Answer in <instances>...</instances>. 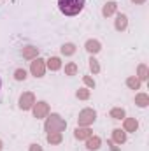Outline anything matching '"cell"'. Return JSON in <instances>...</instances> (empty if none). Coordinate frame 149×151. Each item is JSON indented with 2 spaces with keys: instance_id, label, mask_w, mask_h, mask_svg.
Returning a JSON list of instances; mask_svg holds the SVG:
<instances>
[{
  "instance_id": "obj_1",
  "label": "cell",
  "mask_w": 149,
  "mask_h": 151,
  "mask_svg": "<svg viewBox=\"0 0 149 151\" xmlns=\"http://www.w3.org/2000/svg\"><path fill=\"white\" fill-rule=\"evenodd\" d=\"M67 128V121L65 118H62L58 113H49L44 118V132H63Z\"/></svg>"
},
{
  "instance_id": "obj_2",
  "label": "cell",
  "mask_w": 149,
  "mask_h": 151,
  "mask_svg": "<svg viewBox=\"0 0 149 151\" xmlns=\"http://www.w3.org/2000/svg\"><path fill=\"white\" fill-rule=\"evenodd\" d=\"M86 0H58V9L63 16H77L82 12Z\"/></svg>"
},
{
  "instance_id": "obj_3",
  "label": "cell",
  "mask_w": 149,
  "mask_h": 151,
  "mask_svg": "<svg viewBox=\"0 0 149 151\" xmlns=\"http://www.w3.org/2000/svg\"><path fill=\"white\" fill-rule=\"evenodd\" d=\"M97 121V111L91 107H84L77 114V127H91Z\"/></svg>"
},
{
  "instance_id": "obj_4",
  "label": "cell",
  "mask_w": 149,
  "mask_h": 151,
  "mask_svg": "<svg viewBox=\"0 0 149 151\" xmlns=\"http://www.w3.org/2000/svg\"><path fill=\"white\" fill-rule=\"evenodd\" d=\"M35 102H37V99H35L34 91H23L19 95V99H18V107L21 111H32V107H34Z\"/></svg>"
},
{
  "instance_id": "obj_5",
  "label": "cell",
  "mask_w": 149,
  "mask_h": 151,
  "mask_svg": "<svg viewBox=\"0 0 149 151\" xmlns=\"http://www.w3.org/2000/svg\"><path fill=\"white\" fill-rule=\"evenodd\" d=\"M46 70L47 69H46V60L44 58L37 56V58H34L30 62V74L34 76V77H44Z\"/></svg>"
},
{
  "instance_id": "obj_6",
  "label": "cell",
  "mask_w": 149,
  "mask_h": 151,
  "mask_svg": "<svg viewBox=\"0 0 149 151\" xmlns=\"http://www.w3.org/2000/svg\"><path fill=\"white\" fill-rule=\"evenodd\" d=\"M49 113H51V106H49L46 100H37V102L34 104V107H32V114H34V118H37V119H44Z\"/></svg>"
},
{
  "instance_id": "obj_7",
  "label": "cell",
  "mask_w": 149,
  "mask_h": 151,
  "mask_svg": "<svg viewBox=\"0 0 149 151\" xmlns=\"http://www.w3.org/2000/svg\"><path fill=\"white\" fill-rule=\"evenodd\" d=\"M114 28H116V32H125L128 28V16L125 12L114 14Z\"/></svg>"
},
{
  "instance_id": "obj_8",
  "label": "cell",
  "mask_w": 149,
  "mask_h": 151,
  "mask_svg": "<svg viewBox=\"0 0 149 151\" xmlns=\"http://www.w3.org/2000/svg\"><path fill=\"white\" fill-rule=\"evenodd\" d=\"M84 49L90 53V56H95V55H98L102 51V42L98 39H88L84 42Z\"/></svg>"
},
{
  "instance_id": "obj_9",
  "label": "cell",
  "mask_w": 149,
  "mask_h": 151,
  "mask_svg": "<svg viewBox=\"0 0 149 151\" xmlns=\"http://www.w3.org/2000/svg\"><path fill=\"white\" fill-rule=\"evenodd\" d=\"M123 130H125L126 134H135V132L139 130V119H137V118H128V116H125V118H123Z\"/></svg>"
},
{
  "instance_id": "obj_10",
  "label": "cell",
  "mask_w": 149,
  "mask_h": 151,
  "mask_svg": "<svg viewBox=\"0 0 149 151\" xmlns=\"http://www.w3.org/2000/svg\"><path fill=\"white\" fill-rule=\"evenodd\" d=\"M39 53H40V49H39L37 46H32V44H28V46H23V49H21V56L25 58V60H34V58H37Z\"/></svg>"
},
{
  "instance_id": "obj_11",
  "label": "cell",
  "mask_w": 149,
  "mask_h": 151,
  "mask_svg": "<svg viewBox=\"0 0 149 151\" xmlns=\"http://www.w3.org/2000/svg\"><path fill=\"white\" fill-rule=\"evenodd\" d=\"M126 139H128V134L123 130V128H114L111 132V141L114 142V144H125L126 142Z\"/></svg>"
},
{
  "instance_id": "obj_12",
  "label": "cell",
  "mask_w": 149,
  "mask_h": 151,
  "mask_svg": "<svg viewBox=\"0 0 149 151\" xmlns=\"http://www.w3.org/2000/svg\"><path fill=\"white\" fill-rule=\"evenodd\" d=\"M62 67H63V62H62L60 56H49L46 60V69L51 70V72H58Z\"/></svg>"
},
{
  "instance_id": "obj_13",
  "label": "cell",
  "mask_w": 149,
  "mask_h": 151,
  "mask_svg": "<svg viewBox=\"0 0 149 151\" xmlns=\"http://www.w3.org/2000/svg\"><path fill=\"white\" fill-rule=\"evenodd\" d=\"M90 135H93L91 127H75L74 128V137L77 141H86Z\"/></svg>"
},
{
  "instance_id": "obj_14",
  "label": "cell",
  "mask_w": 149,
  "mask_h": 151,
  "mask_svg": "<svg viewBox=\"0 0 149 151\" xmlns=\"http://www.w3.org/2000/svg\"><path fill=\"white\" fill-rule=\"evenodd\" d=\"M84 142H86V150L88 151H98L100 146H102V139L98 135H90Z\"/></svg>"
},
{
  "instance_id": "obj_15",
  "label": "cell",
  "mask_w": 149,
  "mask_h": 151,
  "mask_svg": "<svg viewBox=\"0 0 149 151\" xmlns=\"http://www.w3.org/2000/svg\"><path fill=\"white\" fill-rule=\"evenodd\" d=\"M116 12H117V4H116L114 0H109L107 4L102 5V16H104V18H111Z\"/></svg>"
},
{
  "instance_id": "obj_16",
  "label": "cell",
  "mask_w": 149,
  "mask_h": 151,
  "mask_svg": "<svg viewBox=\"0 0 149 151\" xmlns=\"http://www.w3.org/2000/svg\"><path fill=\"white\" fill-rule=\"evenodd\" d=\"M46 141L51 146H58L63 142V132H49V134H46Z\"/></svg>"
},
{
  "instance_id": "obj_17",
  "label": "cell",
  "mask_w": 149,
  "mask_h": 151,
  "mask_svg": "<svg viewBox=\"0 0 149 151\" xmlns=\"http://www.w3.org/2000/svg\"><path fill=\"white\" fill-rule=\"evenodd\" d=\"M135 106L140 107V109H146L149 106V95L148 93H144V91L135 93Z\"/></svg>"
},
{
  "instance_id": "obj_18",
  "label": "cell",
  "mask_w": 149,
  "mask_h": 151,
  "mask_svg": "<svg viewBox=\"0 0 149 151\" xmlns=\"http://www.w3.org/2000/svg\"><path fill=\"white\" fill-rule=\"evenodd\" d=\"M75 51H77V46H75L74 42H65V44H62V47H60V53H62L63 56H74Z\"/></svg>"
},
{
  "instance_id": "obj_19",
  "label": "cell",
  "mask_w": 149,
  "mask_h": 151,
  "mask_svg": "<svg viewBox=\"0 0 149 151\" xmlns=\"http://www.w3.org/2000/svg\"><path fill=\"white\" fill-rule=\"evenodd\" d=\"M125 84H126L130 90H140L142 81H140L137 76H128V77H126V81H125Z\"/></svg>"
},
{
  "instance_id": "obj_20",
  "label": "cell",
  "mask_w": 149,
  "mask_h": 151,
  "mask_svg": "<svg viewBox=\"0 0 149 151\" xmlns=\"http://www.w3.org/2000/svg\"><path fill=\"white\" fill-rule=\"evenodd\" d=\"M137 77H139L142 83L149 79V67H148V63H139V65H137Z\"/></svg>"
},
{
  "instance_id": "obj_21",
  "label": "cell",
  "mask_w": 149,
  "mask_h": 151,
  "mask_svg": "<svg viewBox=\"0 0 149 151\" xmlns=\"http://www.w3.org/2000/svg\"><path fill=\"white\" fill-rule=\"evenodd\" d=\"M63 70H65V76H77V72H79V65H77L75 62H67L65 67H63Z\"/></svg>"
},
{
  "instance_id": "obj_22",
  "label": "cell",
  "mask_w": 149,
  "mask_h": 151,
  "mask_svg": "<svg viewBox=\"0 0 149 151\" xmlns=\"http://www.w3.org/2000/svg\"><path fill=\"white\" fill-rule=\"evenodd\" d=\"M88 67H90V70H91L93 74H98V72L102 70V67H100V62H98L95 56H90V60H88Z\"/></svg>"
},
{
  "instance_id": "obj_23",
  "label": "cell",
  "mask_w": 149,
  "mask_h": 151,
  "mask_svg": "<svg viewBox=\"0 0 149 151\" xmlns=\"http://www.w3.org/2000/svg\"><path fill=\"white\" fill-rule=\"evenodd\" d=\"M75 97H77L79 100H90V97H91V90L86 88V86H82V88H79V90L75 91Z\"/></svg>"
},
{
  "instance_id": "obj_24",
  "label": "cell",
  "mask_w": 149,
  "mask_h": 151,
  "mask_svg": "<svg viewBox=\"0 0 149 151\" xmlns=\"http://www.w3.org/2000/svg\"><path fill=\"white\" fill-rule=\"evenodd\" d=\"M109 116H111L112 119H123L126 116V111L123 107H112L111 111H109Z\"/></svg>"
},
{
  "instance_id": "obj_25",
  "label": "cell",
  "mask_w": 149,
  "mask_h": 151,
  "mask_svg": "<svg viewBox=\"0 0 149 151\" xmlns=\"http://www.w3.org/2000/svg\"><path fill=\"white\" fill-rule=\"evenodd\" d=\"M12 77H14V81H27V77H28V72L25 70V69H16L14 70V74H12Z\"/></svg>"
},
{
  "instance_id": "obj_26",
  "label": "cell",
  "mask_w": 149,
  "mask_h": 151,
  "mask_svg": "<svg viewBox=\"0 0 149 151\" xmlns=\"http://www.w3.org/2000/svg\"><path fill=\"white\" fill-rule=\"evenodd\" d=\"M82 83H84V86L90 88V90H93V88L97 86V83H95V79H93L91 76H82Z\"/></svg>"
},
{
  "instance_id": "obj_27",
  "label": "cell",
  "mask_w": 149,
  "mask_h": 151,
  "mask_svg": "<svg viewBox=\"0 0 149 151\" xmlns=\"http://www.w3.org/2000/svg\"><path fill=\"white\" fill-rule=\"evenodd\" d=\"M28 151H44V148H42L39 142H32V144L28 146Z\"/></svg>"
},
{
  "instance_id": "obj_28",
  "label": "cell",
  "mask_w": 149,
  "mask_h": 151,
  "mask_svg": "<svg viewBox=\"0 0 149 151\" xmlns=\"http://www.w3.org/2000/svg\"><path fill=\"white\" fill-rule=\"evenodd\" d=\"M107 144H109V146H111V150H112V151H119V148H117V146H116V144H114V142H112L111 139H109V141H107Z\"/></svg>"
},
{
  "instance_id": "obj_29",
  "label": "cell",
  "mask_w": 149,
  "mask_h": 151,
  "mask_svg": "<svg viewBox=\"0 0 149 151\" xmlns=\"http://www.w3.org/2000/svg\"><path fill=\"white\" fill-rule=\"evenodd\" d=\"M132 4H135V5H142V4H146V0H130Z\"/></svg>"
},
{
  "instance_id": "obj_30",
  "label": "cell",
  "mask_w": 149,
  "mask_h": 151,
  "mask_svg": "<svg viewBox=\"0 0 149 151\" xmlns=\"http://www.w3.org/2000/svg\"><path fill=\"white\" fill-rule=\"evenodd\" d=\"M4 150V141H2V139H0V151Z\"/></svg>"
},
{
  "instance_id": "obj_31",
  "label": "cell",
  "mask_w": 149,
  "mask_h": 151,
  "mask_svg": "<svg viewBox=\"0 0 149 151\" xmlns=\"http://www.w3.org/2000/svg\"><path fill=\"white\" fill-rule=\"evenodd\" d=\"M0 88H2V79H0Z\"/></svg>"
}]
</instances>
